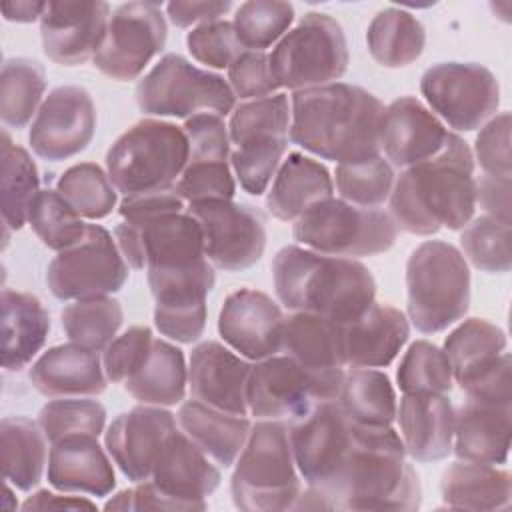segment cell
<instances>
[{"label": "cell", "mask_w": 512, "mask_h": 512, "mask_svg": "<svg viewBox=\"0 0 512 512\" xmlns=\"http://www.w3.org/2000/svg\"><path fill=\"white\" fill-rule=\"evenodd\" d=\"M388 200L390 218L408 234L432 236L440 228L462 230L476 210L470 146L450 132L448 142L434 158L402 170Z\"/></svg>", "instance_id": "1"}, {"label": "cell", "mask_w": 512, "mask_h": 512, "mask_svg": "<svg viewBox=\"0 0 512 512\" xmlns=\"http://www.w3.org/2000/svg\"><path fill=\"white\" fill-rule=\"evenodd\" d=\"M290 140L336 164L380 154L384 104L368 90L332 82L292 94Z\"/></svg>", "instance_id": "2"}, {"label": "cell", "mask_w": 512, "mask_h": 512, "mask_svg": "<svg viewBox=\"0 0 512 512\" xmlns=\"http://www.w3.org/2000/svg\"><path fill=\"white\" fill-rule=\"evenodd\" d=\"M324 498L340 510H416L422 486L400 434L392 426L352 424L350 450Z\"/></svg>", "instance_id": "3"}, {"label": "cell", "mask_w": 512, "mask_h": 512, "mask_svg": "<svg viewBox=\"0 0 512 512\" xmlns=\"http://www.w3.org/2000/svg\"><path fill=\"white\" fill-rule=\"evenodd\" d=\"M272 276L284 308L318 314L342 326L360 318L376 298V280L362 262L302 246L278 250Z\"/></svg>", "instance_id": "4"}, {"label": "cell", "mask_w": 512, "mask_h": 512, "mask_svg": "<svg viewBox=\"0 0 512 512\" xmlns=\"http://www.w3.org/2000/svg\"><path fill=\"white\" fill-rule=\"evenodd\" d=\"M234 464L230 494L236 508L246 512L294 508L302 486L286 424L256 420Z\"/></svg>", "instance_id": "5"}, {"label": "cell", "mask_w": 512, "mask_h": 512, "mask_svg": "<svg viewBox=\"0 0 512 512\" xmlns=\"http://www.w3.org/2000/svg\"><path fill=\"white\" fill-rule=\"evenodd\" d=\"M408 318L422 334H436L470 308V268L464 254L442 240L422 242L406 262Z\"/></svg>", "instance_id": "6"}, {"label": "cell", "mask_w": 512, "mask_h": 512, "mask_svg": "<svg viewBox=\"0 0 512 512\" xmlns=\"http://www.w3.org/2000/svg\"><path fill=\"white\" fill-rule=\"evenodd\" d=\"M188 162V138L172 122L144 118L116 138L106 172L122 196L174 188Z\"/></svg>", "instance_id": "7"}, {"label": "cell", "mask_w": 512, "mask_h": 512, "mask_svg": "<svg viewBox=\"0 0 512 512\" xmlns=\"http://www.w3.org/2000/svg\"><path fill=\"white\" fill-rule=\"evenodd\" d=\"M280 88L310 90L336 82L348 70V42L342 26L322 12H308L268 54Z\"/></svg>", "instance_id": "8"}, {"label": "cell", "mask_w": 512, "mask_h": 512, "mask_svg": "<svg viewBox=\"0 0 512 512\" xmlns=\"http://www.w3.org/2000/svg\"><path fill=\"white\" fill-rule=\"evenodd\" d=\"M344 370H312L286 354L256 362L246 386L248 414L290 424L320 402L336 400Z\"/></svg>", "instance_id": "9"}, {"label": "cell", "mask_w": 512, "mask_h": 512, "mask_svg": "<svg viewBox=\"0 0 512 512\" xmlns=\"http://www.w3.org/2000/svg\"><path fill=\"white\" fill-rule=\"evenodd\" d=\"M292 236L320 254L360 258L390 250L398 228L380 208H360L342 198H328L294 222Z\"/></svg>", "instance_id": "10"}, {"label": "cell", "mask_w": 512, "mask_h": 512, "mask_svg": "<svg viewBox=\"0 0 512 512\" xmlns=\"http://www.w3.org/2000/svg\"><path fill=\"white\" fill-rule=\"evenodd\" d=\"M234 98L220 74L198 68L180 54L162 56L136 86V104L148 116H224L234 110Z\"/></svg>", "instance_id": "11"}, {"label": "cell", "mask_w": 512, "mask_h": 512, "mask_svg": "<svg viewBox=\"0 0 512 512\" xmlns=\"http://www.w3.org/2000/svg\"><path fill=\"white\" fill-rule=\"evenodd\" d=\"M126 280L128 262L112 234L100 224H88L84 238L58 252L46 270V284L58 300L108 296L118 292Z\"/></svg>", "instance_id": "12"}, {"label": "cell", "mask_w": 512, "mask_h": 512, "mask_svg": "<svg viewBox=\"0 0 512 512\" xmlns=\"http://www.w3.org/2000/svg\"><path fill=\"white\" fill-rule=\"evenodd\" d=\"M420 92L432 112L460 132L484 126L500 104L496 76L476 62H440L430 66L420 78Z\"/></svg>", "instance_id": "13"}, {"label": "cell", "mask_w": 512, "mask_h": 512, "mask_svg": "<svg viewBox=\"0 0 512 512\" xmlns=\"http://www.w3.org/2000/svg\"><path fill=\"white\" fill-rule=\"evenodd\" d=\"M114 240L134 270L182 268L206 258L200 224L188 210L122 220Z\"/></svg>", "instance_id": "14"}, {"label": "cell", "mask_w": 512, "mask_h": 512, "mask_svg": "<svg viewBox=\"0 0 512 512\" xmlns=\"http://www.w3.org/2000/svg\"><path fill=\"white\" fill-rule=\"evenodd\" d=\"M286 426L300 478L326 504L324 496L334 484L352 444V422L336 400H328Z\"/></svg>", "instance_id": "15"}, {"label": "cell", "mask_w": 512, "mask_h": 512, "mask_svg": "<svg viewBox=\"0 0 512 512\" xmlns=\"http://www.w3.org/2000/svg\"><path fill=\"white\" fill-rule=\"evenodd\" d=\"M166 36L168 26L158 2L120 4L110 16L104 40L92 62L112 80H134L162 52Z\"/></svg>", "instance_id": "16"}, {"label": "cell", "mask_w": 512, "mask_h": 512, "mask_svg": "<svg viewBox=\"0 0 512 512\" xmlns=\"http://www.w3.org/2000/svg\"><path fill=\"white\" fill-rule=\"evenodd\" d=\"M200 224L206 260L226 272L254 266L266 248L262 214L244 202L210 200L186 208Z\"/></svg>", "instance_id": "17"}, {"label": "cell", "mask_w": 512, "mask_h": 512, "mask_svg": "<svg viewBox=\"0 0 512 512\" xmlns=\"http://www.w3.org/2000/svg\"><path fill=\"white\" fill-rule=\"evenodd\" d=\"M146 272L158 332L180 344L196 342L206 328V296L216 284L214 266L204 258L182 268Z\"/></svg>", "instance_id": "18"}, {"label": "cell", "mask_w": 512, "mask_h": 512, "mask_svg": "<svg viewBox=\"0 0 512 512\" xmlns=\"http://www.w3.org/2000/svg\"><path fill=\"white\" fill-rule=\"evenodd\" d=\"M96 130V108L88 90L80 86L54 88L38 108L30 126V146L50 162L72 158L86 150Z\"/></svg>", "instance_id": "19"}, {"label": "cell", "mask_w": 512, "mask_h": 512, "mask_svg": "<svg viewBox=\"0 0 512 512\" xmlns=\"http://www.w3.org/2000/svg\"><path fill=\"white\" fill-rule=\"evenodd\" d=\"M162 406L142 404L118 414L104 432V446L120 472L132 482L150 480L168 436L178 428Z\"/></svg>", "instance_id": "20"}, {"label": "cell", "mask_w": 512, "mask_h": 512, "mask_svg": "<svg viewBox=\"0 0 512 512\" xmlns=\"http://www.w3.org/2000/svg\"><path fill=\"white\" fill-rule=\"evenodd\" d=\"M110 22L108 2H46L40 18L44 54L60 66L94 58Z\"/></svg>", "instance_id": "21"}, {"label": "cell", "mask_w": 512, "mask_h": 512, "mask_svg": "<svg viewBox=\"0 0 512 512\" xmlns=\"http://www.w3.org/2000/svg\"><path fill=\"white\" fill-rule=\"evenodd\" d=\"M284 314L264 292L240 288L232 292L218 314L222 340L240 356L260 362L282 348Z\"/></svg>", "instance_id": "22"}, {"label": "cell", "mask_w": 512, "mask_h": 512, "mask_svg": "<svg viewBox=\"0 0 512 512\" xmlns=\"http://www.w3.org/2000/svg\"><path fill=\"white\" fill-rule=\"evenodd\" d=\"M220 480L216 462L178 428L164 442L150 476V482L178 510H204L206 496L218 488Z\"/></svg>", "instance_id": "23"}, {"label": "cell", "mask_w": 512, "mask_h": 512, "mask_svg": "<svg viewBox=\"0 0 512 512\" xmlns=\"http://www.w3.org/2000/svg\"><path fill=\"white\" fill-rule=\"evenodd\" d=\"M450 138V130L414 96L396 98L384 108L380 150L394 168H410L434 158Z\"/></svg>", "instance_id": "24"}, {"label": "cell", "mask_w": 512, "mask_h": 512, "mask_svg": "<svg viewBox=\"0 0 512 512\" xmlns=\"http://www.w3.org/2000/svg\"><path fill=\"white\" fill-rule=\"evenodd\" d=\"M252 364L220 342L206 340L190 354L188 388L194 400L238 416H248L246 386Z\"/></svg>", "instance_id": "25"}, {"label": "cell", "mask_w": 512, "mask_h": 512, "mask_svg": "<svg viewBox=\"0 0 512 512\" xmlns=\"http://www.w3.org/2000/svg\"><path fill=\"white\" fill-rule=\"evenodd\" d=\"M30 382L48 398L96 396L108 386L100 352L76 342L48 348L32 364Z\"/></svg>", "instance_id": "26"}, {"label": "cell", "mask_w": 512, "mask_h": 512, "mask_svg": "<svg viewBox=\"0 0 512 512\" xmlns=\"http://www.w3.org/2000/svg\"><path fill=\"white\" fill-rule=\"evenodd\" d=\"M396 422L410 458L434 462L452 452L454 406L446 394H404L396 406Z\"/></svg>", "instance_id": "27"}, {"label": "cell", "mask_w": 512, "mask_h": 512, "mask_svg": "<svg viewBox=\"0 0 512 512\" xmlns=\"http://www.w3.org/2000/svg\"><path fill=\"white\" fill-rule=\"evenodd\" d=\"M48 482L60 492L108 496L116 476L98 436L74 434L50 444Z\"/></svg>", "instance_id": "28"}, {"label": "cell", "mask_w": 512, "mask_h": 512, "mask_svg": "<svg viewBox=\"0 0 512 512\" xmlns=\"http://www.w3.org/2000/svg\"><path fill=\"white\" fill-rule=\"evenodd\" d=\"M512 404L466 398L454 412L452 452L458 460L504 464L510 450Z\"/></svg>", "instance_id": "29"}, {"label": "cell", "mask_w": 512, "mask_h": 512, "mask_svg": "<svg viewBox=\"0 0 512 512\" xmlns=\"http://www.w3.org/2000/svg\"><path fill=\"white\" fill-rule=\"evenodd\" d=\"M408 336L406 316L398 308L374 300L360 318L344 324V364L348 368H384L398 356Z\"/></svg>", "instance_id": "30"}, {"label": "cell", "mask_w": 512, "mask_h": 512, "mask_svg": "<svg viewBox=\"0 0 512 512\" xmlns=\"http://www.w3.org/2000/svg\"><path fill=\"white\" fill-rule=\"evenodd\" d=\"M332 194L334 182L326 166L300 152H290L276 170L266 206L274 218L296 222Z\"/></svg>", "instance_id": "31"}, {"label": "cell", "mask_w": 512, "mask_h": 512, "mask_svg": "<svg viewBox=\"0 0 512 512\" xmlns=\"http://www.w3.org/2000/svg\"><path fill=\"white\" fill-rule=\"evenodd\" d=\"M50 332V314L28 294L2 290V366L18 372L40 352Z\"/></svg>", "instance_id": "32"}, {"label": "cell", "mask_w": 512, "mask_h": 512, "mask_svg": "<svg viewBox=\"0 0 512 512\" xmlns=\"http://www.w3.org/2000/svg\"><path fill=\"white\" fill-rule=\"evenodd\" d=\"M176 420L180 430L210 460L224 468H230L236 462L252 428L248 416L228 414L194 398L182 402Z\"/></svg>", "instance_id": "33"}, {"label": "cell", "mask_w": 512, "mask_h": 512, "mask_svg": "<svg viewBox=\"0 0 512 512\" xmlns=\"http://www.w3.org/2000/svg\"><path fill=\"white\" fill-rule=\"evenodd\" d=\"M344 326L310 312L284 316L280 352L312 370H344Z\"/></svg>", "instance_id": "34"}, {"label": "cell", "mask_w": 512, "mask_h": 512, "mask_svg": "<svg viewBox=\"0 0 512 512\" xmlns=\"http://www.w3.org/2000/svg\"><path fill=\"white\" fill-rule=\"evenodd\" d=\"M442 500L456 510H506L510 506V474L494 464L458 460L440 480Z\"/></svg>", "instance_id": "35"}, {"label": "cell", "mask_w": 512, "mask_h": 512, "mask_svg": "<svg viewBox=\"0 0 512 512\" xmlns=\"http://www.w3.org/2000/svg\"><path fill=\"white\" fill-rule=\"evenodd\" d=\"M188 368L178 346L154 338L144 362L124 380V390L142 404L176 406L184 400Z\"/></svg>", "instance_id": "36"}, {"label": "cell", "mask_w": 512, "mask_h": 512, "mask_svg": "<svg viewBox=\"0 0 512 512\" xmlns=\"http://www.w3.org/2000/svg\"><path fill=\"white\" fill-rule=\"evenodd\" d=\"M0 456L6 484L30 492L42 480L48 462V438L38 422L26 416H6L0 422Z\"/></svg>", "instance_id": "37"}, {"label": "cell", "mask_w": 512, "mask_h": 512, "mask_svg": "<svg viewBox=\"0 0 512 512\" xmlns=\"http://www.w3.org/2000/svg\"><path fill=\"white\" fill-rule=\"evenodd\" d=\"M366 44L380 66L404 68L424 52L426 30L416 16L390 6L372 18L366 30Z\"/></svg>", "instance_id": "38"}, {"label": "cell", "mask_w": 512, "mask_h": 512, "mask_svg": "<svg viewBox=\"0 0 512 512\" xmlns=\"http://www.w3.org/2000/svg\"><path fill=\"white\" fill-rule=\"evenodd\" d=\"M336 402L352 424L392 426L396 420L398 402L390 378L374 368L344 372Z\"/></svg>", "instance_id": "39"}, {"label": "cell", "mask_w": 512, "mask_h": 512, "mask_svg": "<svg viewBox=\"0 0 512 512\" xmlns=\"http://www.w3.org/2000/svg\"><path fill=\"white\" fill-rule=\"evenodd\" d=\"M506 334L484 318H468L456 326L444 340V352L450 360L454 380L462 386L478 376L506 352Z\"/></svg>", "instance_id": "40"}, {"label": "cell", "mask_w": 512, "mask_h": 512, "mask_svg": "<svg viewBox=\"0 0 512 512\" xmlns=\"http://www.w3.org/2000/svg\"><path fill=\"white\" fill-rule=\"evenodd\" d=\"M0 158V208L8 238L12 230H20L28 222L30 206L40 192V176L28 150L12 144L8 132L2 134Z\"/></svg>", "instance_id": "41"}, {"label": "cell", "mask_w": 512, "mask_h": 512, "mask_svg": "<svg viewBox=\"0 0 512 512\" xmlns=\"http://www.w3.org/2000/svg\"><path fill=\"white\" fill-rule=\"evenodd\" d=\"M44 66L30 58H8L0 76V118L10 128H24L42 106Z\"/></svg>", "instance_id": "42"}, {"label": "cell", "mask_w": 512, "mask_h": 512, "mask_svg": "<svg viewBox=\"0 0 512 512\" xmlns=\"http://www.w3.org/2000/svg\"><path fill=\"white\" fill-rule=\"evenodd\" d=\"M62 328L70 342L92 350H104L122 326V304L110 296L84 298L68 304L62 314Z\"/></svg>", "instance_id": "43"}, {"label": "cell", "mask_w": 512, "mask_h": 512, "mask_svg": "<svg viewBox=\"0 0 512 512\" xmlns=\"http://www.w3.org/2000/svg\"><path fill=\"white\" fill-rule=\"evenodd\" d=\"M56 190L82 218L90 220L106 218L118 200L108 172L94 162H80L64 170Z\"/></svg>", "instance_id": "44"}, {"label": "cell", "mask_w": 512, "mask_h": 512, "mask_svg": "<svg viewBox=\"0 0 512 512\" xmlns=\"http://www.w3.org/2000/svg\"><path fill=\"white\" fill-rule=\"evenodd\" d=\"M334 180L342 200L360 208H378L390 198L396 178L390 162L376 154L364 160L336 164Z\"/></svg>", "instance_id": "45"}, {"label": "cell", "mask_w": 512, "mask_h": 512, "mask_svg": "<svg viewBox=\"0 0 512 512\" xmlns=\"http://www.w3.org/2000/svg\"><path fill=\"white\" fill-rule=\"evenodd\" d=\"M28 224L38 240L56 252L80 242L88 226L82 222V216L60 196V192L52 188L36 194L28 212Z\"/></svg>", "instance_id": "46"}, {"label": "cell", "mask_w": 512, "mask_h": 512, "mask_svg": "<svg viewBox=\"0 0 512 512\" xmlns=\"http://www.w3.org/2000/svg\"><path fill=\"white\" fill-rule=\"evenodd\" d=\"M292 110L286 94L246 100L230 112V142L240 146L256 138H288Z\"/></svg>", "instance_id": "47"}, {"label": "cell", "mask_w": 512, "mask_h": 512, "mask_svg": "<svg viewBox=\"0 0 512 512\" xmlns=\"http://www.w3.org/2000/svg\"><path fill=\"white\" fill-rule=\"evenodd\" d=\"M396 380L404 394H446L452 390L454 374L442 348L428 340H416L402 356Z\"/></svg>", "instance_id": "48"}, {"label": "cell", "mask_w": 512, "mask_h": 512, "mask_svg": "<svg viewBox=\"0 0 512 512\" xmlns=\"http://www.w3.org/2000/svg\"><path fill=\"white\" fill-rule=\"evenodd\" d=\"M294 20V6L280 0H250L234 14V30L246 50L264 52L278 42Z\"/></svg>", "instance_id": "49"}, {"label": "cell", "mask_w": 512, "mask_h": 512, "mask_svg": "<svg viewBox=\"0 0 512 512\" xmlns=\"http://www.w3.org/2000/svg\"><path fill=\"white\" fill-rule=\"evenodd\" d=\"M510 224L494 216H478L470 220L460 234V246L466 258L484 272H508L512 266L510 256Z\"/></svg>", "instance_id": "50"}, {"label": "cell", "mask_w": 512, "mask_h": 512, "mask_svg": "<svg viewBox=\"0 0 512 512\" xmlns=\"http://www.w3.org/2000/svg\"><path fill=\"white\" fill-rule=\"evenodd\" d=\"M38 424L50 444L74 434L100 436L106 424V408L90 398H58L40 408Z\"/></svg>", "instance_id": "51"}, {"label": "cell", "mask_w": 512, "mask_h": 512, "mask_svg": "<svg viewBox=\"0 0 512 512\" xmlns=\"http://www.w3.org/2000/svg\"><path fill=\"white\" fill-rule=\"evenodd\" d=\"M288 148V138H256L236 146L230 152V166L244 188L252 196L266 192L270 180L282 164V156Z\"/></svg>", "instance_id": "52"}, {"label": "cell", "mask_w": 512, "mask_h": 512, "mask_svg": "<svg viewBox=\"0 0 512 512\" xmlns=\"http://www.w3.org/2000/svg\"><path fill=\"white\" fill-rule=\"evenodd\" d=\"M186 46L192 58L218 70H228V66L246 52L236 36L234 24L228 20H216L192 28L186 36Z\"/></svg>", "instance_id": "53"}, {"label": "cell", "mask_w": 512, "mask_h": 512, "mask_svg": "<svg viewBox=\"0 0 512 512\" xmlns=\"http://www.w3.org/2000/svg\"><path fill=\"white\" fill-rule=\"evenodd\" d=\"M178 194L184 202H210L232 200L236 192L230 162H196L186 164L176 182Z\"/></svg>", "instance_id": "54"}, {"label": "cell", "mask_w": 512, "mask_h": 512, "mask_svg": "<svg viewBox=\"0 0 512 512\" xmlns=\"http://www.w3.org/2000/svg\"><path fill=\"white\" fill-rule=\"evenodd\" d=\"M188 138V162H230V134L222 116L202 112L186 118L182 126Z\"/></svg>", "instance_id": "55"}, {"label": "cell", "mask_w": 512, "mask_h": 512, "mask_svg": "<svg viewBox=\"0 0 512 512\" xmlns=\"http://www.w3.org/2000/svg\"><path fill=\"white\" fill-rule=\"evenodd\" d=\"M154 342L152 330L148 326H132L124 334L116 336L106 348L102 356L104 374L110 382H122L136 372V368L144 362Z\"/></svg>", "instance_id": "56"}, {"label": "cell", "mask_w": 512, "mask_h": 512, "mask_svg": "<svg viewBox=\"0 0 512 512\" xmlns=\"http://www.w3.org/2000/svg\"><path fill=\"white\" fill-rule=\"evenodd\" d=\"M228 86L242 100L272 96L280 88L272 74L268 54L260 50H246L228 66Z\"/></svg>", "instance_id": "57"}, {"label": "cell", "mask_w": 512, "mask_h": 512, "mask_svg": "<svg viewBox=\"0 0 512 512\" xmlns=\"http://www.w3.org/2000/svg\"><path fill=\"white\" fill-rule=\"evenodd\" d=\"M474 154L484 174L510 178V112H502L482 126L480 134L476 136Z\"/></svg>", "instance_id": "58"}, {"label": "cell", "mask_w": 512, "mask_h": 512, "mask_svg": "<svg viewBox=\"0 0 512 512\" xmlns=\"http://www.w3.org/2000/svg\"><path fill=\"white\" fill-rule=\"evenodd\" d=\"M186 210L184 198L178 194L176 186L158 190V192H148V194H138V196H124L118 214L122 220H140L164 212H182Z\"/></svg>", "instance_id": "59"}, {"label": "cell", "mask_w": 512, "mask_h": 512, "mask_svg": "<svg viewBox=\"0 0 512 512\" xmlns=\"http://www.w3.org/2000/svg\"><path fill=\"white\" fill-rule=\"evenodd\" d=\"M232 8V2L226 0H210V2H186V0H174L166 4L168 18L178 28H190V26H202L208 22L222 20V16Z\"/></svg>", "instance_id": "60"}, {"label": "cell", "mask_w": 512, "mask_h": 512, "mask_svg": "<svg viewBox=\"0 0 512 512\" xmlns=\"http://www.w3.org/2000/svg\"><path fill=\"white\" fill-rule=\"evenodd\" d=\"M476 204H480L488 216L510 224V178L482 174L476 180Z\"/></svg>", "instance_id": "61"}, {"label": "cell", "mask_w": 512, "mask_h": 512, "mask_svg": "<svg viewBox=\"0 0 512 512\" xmlns=\"http://www.w3.org/2000/svg\"><path fill=\"white\" fill-rule=\"evenodd\" d=\"M78 508L94 510L96 504L86 498H80V496H70V492L66 496H62V494H54L48 490L34 492L22 504V510H78Z\"/></svg>", "instance_id": "62"}, {"label": "cell", "mask_w": 512, "mask_h": 512, "mask_svg": "<svg viewBox=\"0 0 512 512\" xmlns=\"http://www.w3.org/2000/svg\"><path fill=\"white\" fill-rule=\"evenodd\" d=\"M46 10V2H8L2 4V14L4 20L8 22H18V24H30L42 18Z\"/></svg>", "instance_id": "63"}]
</instances>
